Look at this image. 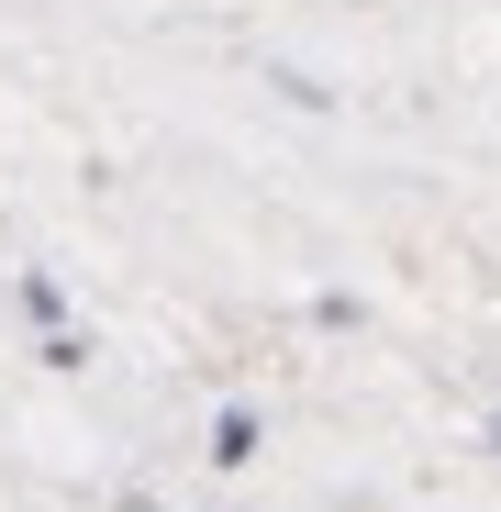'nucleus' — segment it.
Listing matches in <instances>:
<instances>
[{
  "label": "nucleus",
  "instance_id": "obj_1",
  "mask_svg": "<svg viewBox=\"0 0 501 512\" xmlns=\"http://www.w3.org/2000/svg\"><path fill=\"white\" fill-rule=\"evenodd\" d=\"M245 457H257V412L223 401V412H212V468H245Z\"/></svg>",
  "mask_w": 501,
  "mask_h": 512
},
{
  "label": "nucleus",
  "instance_id": "obj_2",
  "mask_svg": "<svg viewBox=\"0 0 501 512\" xmlns=\"http://www.w3.org/2000/svg\"><path fill=\"white\" fill-rule=\"evenodd\" d=\"M490 446H501V423H490Z\"/></svg>",
  "mask_w": 501,
  "mask_h": 512
}]
</instances>
